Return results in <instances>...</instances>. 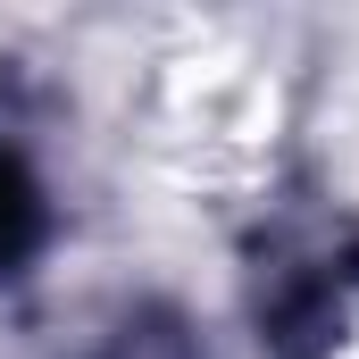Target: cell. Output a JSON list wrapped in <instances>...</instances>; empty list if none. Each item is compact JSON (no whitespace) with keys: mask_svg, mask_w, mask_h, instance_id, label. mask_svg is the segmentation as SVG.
Masks as SVG:
<instances>
[{"mask_svg":"<svg viewBox=\"0 0 359 359\" xmlns=\"http://www.w3.org/2000/svg\"><path fill=\"white\" fill-rule=\"evenodd\" d=\"M34 243H42V192H34V176L0 151V268H17Z\"/></svg>","mask_w":359,"mask_h":359,"instance_id":"cell-1","label":"cell"}]
</instances>
